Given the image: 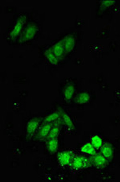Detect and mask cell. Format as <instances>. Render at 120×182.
<instances>
[{"label":"cell","instance_id":"12","mask_svg":"<svg viewBox=\"0 0 120 182\" xmlns=\"http://www.w3.org/2000/svg\"><path fill=\"white\" fill-rule=\"evenodd\" d=\"M74 91V89L73 86L71 85L67 86V87L65 88L64 91V97L65 99L70 100L73 96Z\"/></svg>","mask_w":120,"mask_h":182},{"label":"cell","instance_id":"3","mask_svg":"<svg viewBox=\"0 0 120 182\" xmlns=\"http://www.w3.org/2000/svg\"><path fill=\"white\" fill-rule=\"evenodd\" d=\"M40 120L38 118L32 119L28 121L27 125V133L31 135L33 134L39 126Z\"/></svg>","mask_w":120,"mask_h":182},{"label":"cell","instance_id":"15","mask_svg":"<svg viewBox=\"0 0 120 182\" xmlns=\"http://www.w3.org/2000/svg\"><path fill=\"white\" fill-rule=\"evenodd\" d=\"M63 118L64 123H65L66 125L68 127L71 129H74V125L73 124V122H72L71 119L67 114H63Z\"/></svg>","mask_w":120,"mask_h":182},{"label":"cell","instance_id":"17","mask_svg":"<svg viewBox=\"0 0 120 182\" xmlns=\"http://www.w3.org/2000/svg\"><path fill=\"white\" fill-rule=\"evenodd\" d=\"M89 100V96L86 93H82L79 96L78 102L79 103H85Z\"/></svg>","mask_w":120,"mask_h":182},{"label":"cell","instance_id":"1","mask_svg":"<svg viewBox=\"0 0 120 182\" xmlns=\"http://www.w3.org/2000/svg\"><path fill=\"white\" fill-rule=\"evenodd\" d=\"M90 166L89 161L84 157H76L72 161V167L74 169H81Z\"/></svg>","mask_w":120,"mask_h":182},{"label":"cell","instance_id":"10","mask_svg":"<svg viewBox=\"0 0 120 182\" xmlns=\"http://www.w3.org/2000/svg\"><path fill=\"white\" fill-rule=\"evenodd\" d=\"M91 144L96 149H99L102 145V140L101 138L98 135L93 136L91 139Z\"/></svg>","mask_w":120,"mask_h":182},{"label":"cell","instance_id":"18","mask_svg":"<svg viewBox=\"0 0 120 182\" xmlns=\"http://www.w3.org/2000/svg\"><path fill=\"white\" fill-rule=\"evenodd\" d=\"M48 58L49 60L53 64H56L57 62V60L55 57V56L53 55L52 52H48Z\"/></svg>","mask_w":120,"mask_h":182},{"label":"cell","instance_id":"2","mask_svg":"<svg viewBox=\"0 0 120 182\" xmlns=\"http://www.w3.org/2000/svg\"><path fill=\"white\" fill-rule=\"evenodd\" d=\"M72 156L70 152L64 151L59 153L58 156L59 162L62 166L69 165L72 161Z\"/></svg>","mask_w":120,"mask_h":182},{"label":"cell","instance_id":"4","mask_svg":"<svg viewBox=\"0 0 120 182\" xmlns=\"http://www.w3.org/2000/svg\"><path fill=\"white\" fill-rule=\"evenodd\" d=\"M93 163L96 167L102 168L106 165V158L100 154H95L93 157Z\"/></svg>","mask_w":120,"mask_h":182},{"label":"cell","instance_id":"16","mask_svg":"<svg viewBox=\"0 0 120 182\" xmlns=\"http://www.w3.org/2000/svg\"><path fill=\"white\" fill-rule=\"evenodd\" d=\"M54 55L56 57H59L62 54L63 51V45L61 43H58L54 48Z\"/></svg>","mask_w":120,"mask_h":182},{"label":"cell","instance_id":"7","mask_svg":"<svg viewBox=\"0 0 120 182\" xmlns=\"http://www.w3.org/2000/svg\"><path fill=\"white\" fill-rule=\"evenodd\" d=\"M58 147V141L57 138H53L52 139L49 140L47 144V147L51 153H54L57 150Z\"/></svg>","mask_w":120,"mask_h":182},{"label":"cell","instance_id":"14","mask_svg":"<svg viewBox=\"0 0 120 182\" xmlns=\"http://www.w3.org/2000/svg\"><path fill=\"white\" fill-rule=\"evenodd\" d=\"M59 114L57 112L53 113L52 114L48 115L47 117L45 118L44 119V122L45 123H51L54 120L57 119L58 118H59Z\"/></svg>","mask_w":120,"mask_h":182},{"label":"cell","instance_id":"6","mask_svg":"<svg viewBox=\"0 0 120 182\" xmlns=\"http://www.w3.org/2000/svg\"><path fill=\"white\" fill-rule=\"evenodd\" d=\"M51 129H52V124L50 123H45V125L39 130L37 137L39 139L45 138L46 136H47Z\"/></svg>","mask_w":120,"mask_h":182},{"label":"cell","instance_id":"5","mask_svg":"<svg viewBox=\"0 0 120 182\" xmlns=\"http://www.w3.org/2000/svg\"><path fill=\"white\" fill-rule=\"evenodd\" d=\"M101 153L105 158H110L113 155V148L111 145L109 143H105L101 146Z\"/></svg>","mask_w":120,"mask_h":182},{"label":"cell","instance_id":"11","mask_svg":"<svg viewBox=\"0 0 120 182\" xmlns=\"http://www.w3.org/2000/svg\"><path fill=\"white\" fill-rule=\"evenodd\" d=\"M36 28L35 26H30L27 27L25 32V38L26 39H29L32 38L36 33Z\"/></svg>","mask_w":120,"mask_h":182},{"label":"cell","instance_id":"9","mask_svg":"<svg viewBox=\"0 0 120 182\" xmlns=\"http://www.w3.org/2000/svg\"><path fill=\"white\" fill-rule=\"evenodd\" d=\"M22 25L23 21L21 20L17 22L11 33V37L12 38H14L19 33V32L20 31L22 27Z\"/></svg>","mask_w":120,"mask_h":182},{"label":"cell","instance_id":"8","mask_svg":"<svg viewBox=\"0 0 120 182\" xmlns=\"http://www.w3.org/2000/svg\"><path fill=\"white\" fill-rule=\"evenodd\" d=\"M81 151L85 154H89L93 156L96 154L95 147L93 146L92 144L90 143H86L81 148Z\"/></svg>","mask_w":120,"mask_h":182},{"label":"cell","instance_id":"13","mask_svg":"<svg viewBox=\"0 0 120 182\" xmlns=\"http://www.w3.org/2000/svg\"><path fill=\"white\" fill-rule=\"evenodd\" d=\"M59 134V128L58 127H54L51 129L49 134L47 136V139L49 140L52 139L56 138Z\"/></svg>","mask_w":120,"mask_h":182}]
</instances>
